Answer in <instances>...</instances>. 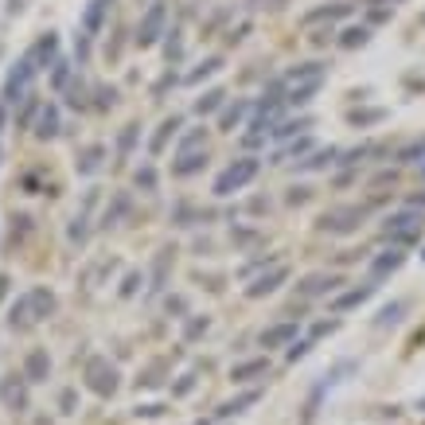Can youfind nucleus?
<instances>
[{
  "instance_id": "f257e3e1",
  "label": "nucleus",
  "mask_w": 425,
  "mask_h": 425,
  "mask_svg": "<svg viewBox=\"0 0 425 425\" xmlns=\"http://www.w3.org/2000/svg\"><path fill=\"white\" fill-rule=\"evenodd\" d=\"M55 308H59V297H55V289L36 285V289L20 293L12 304H8V328H12V332H31L36 324L51 320Z\"/></svg>"
},
{
  "instance_id": "f03ea898",
  "label": "nucleus",
  "mask_w": 425,
  "mask_h": 425,
  "mask_svg": "<svg viewBox=\"0 0 425 425\" xmlns=\"http://www.w3.org/2000/svg\"><path fill=\"white\" fill-rule=\"evenodd\" d=\"M257 172H262V160H257V156H238V160H230L211 183L215 199H230V195H238V191H246L250 183L257 180Z\"/></svg>"
},
{
  "instance_id": "7ed1b4c3",
  "label": "nucleus",
  "mask_w": 425,
  "mask_h": 425,
  "mask_svg": "<svg viewBox=\"0 0 425 425\" xmlns=\"http://www.w3.org/2000/svg\"><path fill=\"white\" fill-rule=\"evenodd\" d=\"M421 230H425V211H418V207H410V203L382 219V238H386L390 246H414L421 238Z\"/></svg>"
},
{
  "instance_id": "20e7f679",
  "label": "nucleus",
  "mask_w": 425,
  "mask_h": 425,
  "mask_svg": "<svg viewBox=\"0 0 425 425\" xmlns=\"http://www.w3.org/2000/svg\"><path fill=\"white\" fill-rule=\"evenodd\" d=\"M363 219H367V207L336 203V207H328V211L316 219V230H320V235H332V238H347V235H359Z\"/></svg>"
},
{
  "instance_id": "39448f33",
  "label": "nucleus",
  "mask_w": 425,
  "mask_h": 425,
  "mask_svg": "<svg viewBox=\"0 0 425 425\" xmlns=\"http://www.w3.org/2000/svg\"><path fill=\"white\" fill-rule=\"evenodd\" d=\"M164 36H168V4H164V0H153V4L140 12L137 31H133V43H137L140 51H148V47H156Z\"/></svg>"
},
{
  "instance_id": "423d86ee",
  "label": "nucleus",
  "mask_w": 425,
  "mask_h": 425,
  "mask_svg": "<svg viewBox=\"0 0 425 425\" xmlns=\"http://www.w3.org/2000/svg\"><path fill=\"white\" fill-rule=\"evenodd\" d=\"M82 379H86V390H94L98 398H113L121 386V374L106 355H90L86 367H82Z\"/></svg>"
},
{
  "instance_id": "0eeeda50",
  "label": "nucleus",
  "mask_w": 425,
  "mask_h": 425,
  "mask_svg": "<svg viewBox=\"0 0 425 425\" xmlns=\"http://www.w3.org/2000/svg\"><path fill=\"white\" fill-rule=\"evenodd\" d=\"M36 74H39V66L31 63V55H24V59L16 63L12 71H8V78H4V94H0V98H4L8 106H20L24 98L31 94V82H36Z\"/></svg>"
},
{
  "instance_id": "6e6552de",
  "label": "nucleus",
  "mask_w": 425,
  "mask_h": 425,
  "mask_svg": "<svg viewBox=\"0 0 425 425\" xmlns=\"http://www.w3.org/2000/svg\"><path fill=\"white\" fill-rule=\"evenodd\" d=\"M344 285H347L344 273H336V270H316V273H308L301 285H297V293H301L304 301H328V297H336Z\"/></svg>"
},
{
  "instance_id": "1a4fd4ad",
  "label": "nucleus",
  "mask_w": 425,
  "mask_h": 425,
  "mask_svg": "<svg viewBox=\"0 0 425 425\" xmlns=\"http://www.w3.org/2000/svg\"><path fill=\"white\" fill-rule=\"evenodd\" d=\"M406 265V246H386V250H379V254L367 262V281H386V277H394L398 270Z\"/></svg>"
},
{
  "instance_id": "9d476101",
  "label": "nucleus",
  "mask_w": 425,
  "mask_h": 425,
  "mask_svg": "<svg viewBox=\"0 0 425 425\" xmlns=\"http://www.w3.org/2000/svg\"><path fill=\"white\" fill-rule=\"evenodd\" d=\"M289 281V265L285 262H277V265H270L265 273H257V277H250L246 281V297L250 301H262V297H273L281 285Z\"/></svg>"
},
{
  "instance_id": "9b49d317",
  "label": "nucleus",
  "mask_w": 425,
  "mask_h": 425,
  "mask_svg": "<svg viewBox=\"0 0 425 425\" xmlns=\"http://www.w3.org/2000/svg\"><path fill=\"white\" fill-rule=\"evenodd\" d=\"M207 160H211L207 145L180 148V153H172V176H176V180H191V176H199V172L207 168Z\"/></svg>"
},
{
  "instance_id": "f8f14e48",
  "label": "nucleus",
  "mask_w": 425,
  "mask_h": 425,
  "mask_svg": "<svg viewBox=\"0 0 425 425\" xmlns=\"http://www.w3.org/2000/svg\"><path fill=\"white\" fill-rule=\"evenodd\" d=\"M94 199H98V188H90L82 211H74L71 227H66V242H71V246H86V242H90V230H94V227H90V222H94V219H90V211H94Z\"/></svg>"
},
{
  "instance_id": "ddd939ff",
  "label": "nucleus",
  "mask_w": 425,
  "mask_h": 425,
  "mask_svg": "<svg viewBox=\"0 0 425 425\" xmlns=\"http://www.w3.org/2000/svg\"><path fill=\"white\" fill-rule=\"evenodd\" d=\"M374 281H363V285H355V289H339L336 297H328V308L336 316H344V312H352V308H363L367 301H371V293H374Z\"/></svg>"
},
{
  "instance_id": "4468645a",
  "label": "nucleus",
  "mask_w": 425,
  "mask_h": 425,
  "mask_svg": "<svg viewBox=\"0 0 425 425\" xmlns=\"http://www.w3.org/2000/svg\"><path fill=\"white\" fill-rule=\"evenodd\" d=\"M129 211H133V195H129V191H110V199H106L102 215H98V227H102V230L121 227V222L129 219Z\"/></svg>"
},
{
  "instance_id": "2eb2a0df",
  "label": "nucleus",
  "mask_w": 425,
  "mask_h": 425,
  "mask_svg": "<svg viewBox=\"0 0 425 425\" xmlns=\"http://www.w3.org/2000/svg\"><path fill=\"white\" fill-rule=\"evenodd\" d=\"M250 113H254V102L250 98H235L219 110V133H238L250 125Z\"/></svg>"
},
{
  "instance_id": "dca6fc26",
  "label": "nucleus",
  "mask_w": 425,
  "mask_h": 425,
  "mask_svg": "<svg viewBox=\"0 0 425 425\" xmlns=\"http://www.w3.org/2000/svg\"><path fill=\"white\" fill-rule=\"evenodd\" d=\"M352 0H328V4H320V8H308V12L301 16L304 20V28H316V24H336V20H347L352 16Z\"/></svg>"
},
{
  "instance_id": "f3484780",
  "label": "nucleus",
  "mask_w": 425,
  "mask_h": 425,
  "mask_svg": "<svg viewBox=\"0 0 425 425\" xmlns=\"http://www.w3.org/2000/svg\"><path fill=\"white\" fill-rule=\"evenodd\" d=\"M297 336H301V320H277V324L257 332V344L262 347H289Z\"/></svg>"
},
{
  "instance_id": "a211bd4d",
  "label": "nucleus",
  "mask_w": 425,
  "mask_h": 425,
  "mask_svg": "<svg viewBox=\"0 0 425 425\" xmlns=\"http://www.w3.org/2000/svg\"><path fill=\"white\" fill-rule=\"evenodd\" d=\"M106 160H110V148L106 145H82L78 156H74V172L78 176H98L106 168Z\"/></svg>"
},
{
  "instance_id": "6ab92c4d",
  "label": "nucleus",
  "mask_w": 425,
  "mask_h": 425,
  "mask_svg": "<svg viewBox=\"0 0 425 425\" xmlns=\"http://www.w3.org/2000/svg\"><path fill=\"white\" fill-rule=\"evenodd\" d=\"M31 133H36L39 140H55L63 133V113H59V106L55 102H47V106H39V113H36V125H31Z\"/></svg>"
},
{
  "instance_id": "aec40b11",
  "label": "nucleus",
  "mask_w": 425,
  "mask_h": 425,
  "mask_svg": "<svg viewBox=\"0 0 425 425\" xmlns=\"http://www.w3.org/2000/svg\"><path fill=\"white\" fill-rule=\"evenodd\" d=\"M110 4L113 0H90L86 8H82V20H78V28H82V36H102V28H106V16H110Z\"/></svg>"
},
{
  "instance_id": "412c9836",
  "label": "nucleus",
  "mask_w": 425,
  "mask_h": 425,
  "mask_svg": "<svg viewBox=\"0 0 425 425\" xmlns=\"http://www.w3.org/2000/svg\"><path fill=\"white\" fill-rule=\"evenodd\" d=\"M24 379L31 382V386H36V382H47L51 379V355L43 352V347H31L28 355H24Z\"/></svg>"
},
{
  "instance_id": "4be33fe9",
  "label": "nucleus",
  "mask_w": 425,
  "mask_h": 425,
  "mask_svg": "<svg viewBox=\"0 0 425 425\" xmlns=\"http://www.w3.org/2000/svg\"><path fill=\"white\" fill-rule=\"evenodd\" d=\"M180 133H183V118H180V113H168V118L156 125L153 140H148V153H153V156H160L164 148H168V140H176Z\"/></svg>"
},
{
  "instance_id": "5701e85b",
  "label": "nucleus",
  "mask_w": 425,
  "mask_h": 425,
  "mask_svg": "<svg viewBox=\"0 0 425 425\" xmlns=\"http://www.w3.org/2000/svg\"><path fill=\"white\" fill-rule=\"evenodd\" d=\"M28 386L31 382L24 379V374H8V382L0 386V402H4L8 410H28Z\"/></svg>"
},
{
  "instance_id": "b1692460",
  "label": "nucleus",
  "mask_w": 425,
  "mask_h": 425,
  "mask_svg": "<svg viewBox=\"0 0 425 425\" xmlns=\"http://www.w3.org/2000/svg\"><path fill=\"white\" fill-rule=\"evenodd\" d=\"M265 374H270V359H265V355H254V359H246V363H235V367H230V382H235V386L257 382V379H265Z\"/></svg>"
},
{
  "instance_id": "393cba45",
  "label": "nucleus",
  "mask_w": 425,
  "mask_h": 425,
  "mask_svg": "<svg viewBox=\"0 0 425 425\" xmlns=\"http://www.w3.org/2000/svg\"><path fill=\"white\" fill-rule=\"evenodd\" d=\"M172 254H176L172 246H164L160 254H156L153 270H148V297H160L164 289H168V265H172Z\"/></svg>"
},
{
  "instance_id": "a878e982",
  "label": "nucleus",
  "mask_w": 425,
  "mask_h": 425,
  "mask_svg": "<svg viewBox=\"0 0 425 425\" xmlns=\"http://www.w3.org/2000/svg\"><path fill=\"white\" fill-rule=\"evenodd\" d=\"M31 63L39 66V71H51L55 59H59V31H47V36H39V43L31 47Z\"/></svg>"
},
{
  "instance_id": "bb28decb",
  "label": "nucleus",
  "mask_w": 425,
  "mask_h": 425,
  "mask_svg": "<svg viewBox=\"0 0 425 425\" xmlns=\"http://www.w3.org/2000/svg\"><path fill=\"white\" fill-rule=\"evenodd\" d=\"M339 153H344V148H312V153L304 156V160H297L293 168L297 172H324V168H332V164H339Z\"/></svg>"
},
{
  "instance_id": "cd10ccee",
  "label": "nucleus",
  "mask_w": 425,
  "mask_h": 425,
  "mask_svg": "<svg viewBox=\"0 0 425 425\" xmlns=\"http://www.w3.org/2000/svg\"><path fill=\"white\" fill-rule=\"evenodd\" d=\"M324 90V78H312V82H293V86H285V102L293 106V110H304L308 102H312L316 94Z\"/></svg>"
},
{
  "instance_id": "c85d7f7f",
  "label": "nucleus",
  "mask_w": 425,
  "mask_h": 425,
  "mask_svg": "<svg viewBox=\"0 0 425 425\" xmlns=\"http://www.w3.org/2000/svg\"><path fill=\"white\" fill-rule=\"evenodd\" d=\"M140 145V121H129V125H121V133H118V140H113V156H118V164H125L133 156V148Z\"/></svg>"
},
{
  "instance_id": "c756f323",
  "label": "nucleus",
  "mask_w": 425,
  "mask_h": 425,
  "mask_svg": "<svg viewBox=\"0 0 425 425\" xmlns=\"http://www.w3.org/2000/svg\"><path fill=\"white\" fill-rule=\"evenodd\" d=\"M308 129H312V118H308V113H301V118H281V121L270 129V137H273V140H293V137H304Z\"/></svg>"
},
{
  "instance_id": "7c9ffc66",
  "label": "nucleus",
  "mask_w": 425,
  "mask_h": 425,
  "mask_svg": "<svg viewBox=\"0 0 425 425\" xmlns=\"http://www.w3.org/2000/svg\"><path fill=\"white\" fill-rule=\"evenodd\" d=\"M312 78H328V66L324 63H297L293 71L281 74V86H293V82H312Z\"/></svg>"
},
{
  "instance_id": "2f4dec72",
  "label": "nucleus",
  "mask_w": 425,
  "mask_h": 425,
  "mask_svg": "<svg viewBox=\"0 0 425 425\" xmlns=\"http://www.w3.org/2000/svg\"><path fill=\"white\" fill-rule=\"evenodd\" d=\"M222 55H207V59H199L195 63V71H188L183 74V86H199V82H207V78H215V74L222 71Z\"/></svg>"
},
{
  "instance_id": "473e14b6",
  "label": "nucleus",
  "mask_w": 425,
  "mask_h": 425,
  "mask_svg": "<svg viewBox=\"0 0 425 425\" xmlns=\"http://www.w3.org/2000/svg\"><path fill=\"white\" fill-rule=\"evenodd\" d=\"M133 183H137V191H145V195H156V191H160V172H156V164L140 160L137 168H133Z\"/></svg>"
},
{
  "instance_id": "72a5a7b5",
  "label": "nucleus",
  "mask_w": 425,
  "mask_h": 425,
  "mask_svg": "<svg viewBox=\"0 0 425 425\" xmlns=\"http://www.w3.org/2000/svg\"><path fill=\"white\" fill-rule=\"evenodd\" d=\"M312 148H316V145H312L308 137H301V140L293 137V140H285V145L277 148V160H273V164H297V160H304Z\"/></svg>"
},
{
  "instance_id": "f704fd0d",
  "label": "nucleus",
  "mask_w": 425,
  "mask_h": 425,
  "mask_svg": "<svg viewBox=\"0 0 425 425\" xmlns=\"http://www.w3.org/2000/svg\"><path fill=\"white\" fill-rule=\"evenodd\" d=\"M227 106V90H219V86H211V90H203V94L195 98V106L191 110L199 113V118H207V113H215V110H222Z\"/></svg>"
},
{
  "instance_id": "c9c22d12",
  "label": "nucleus",
  "mask_w": 425,
  "mask_h": 425,
  "mask_svg": "<svg viewBox=\"0 0 425 425\" xmlns=\"http://www.w3.org/2000/svg\"><path fill=\"white\" fill-rule=\"evenodd\" d=\"M336 43L344 47V51H355V47H367L371 43V28H367V24H359V28H344L336 36Z\"/></svg>"
},
{
  "instance_id": "e433bc0d",
  "label": "nucleus",
  "mask_w": 425,
  "mask_h": 425,
  "mask_svg": "<svg viewBox=\"0 0 425 425\" xmlns=\"http://www.w3.org/2000/svg\"><path fill=\"white\" fill-rule=\"evenodd\" d=\"M390 113L382 110V106H374V110H352L347 113V125H355V129H371V125H382Z\"/></svg>"
},
{
  "instance_id": "4c0bfd02",
  "label": "nucleus",
  "mask_w": 425,
  "mask_h": 425,
  "mask_svg": "<svg viewBox=\"0 0 425 425\" xmlns=\"http://www.w3.org/2000/svg\"><path fill=\"white\" fill-rule=\"evenodd\" d=\"M257 398H262V390H246V394L230 398V402L219 406V418H235V414H246V406H254Z\"/></svg>"
},
{
  "instance_id": "58836bf2",
  "label": "nucleus",
  "mask_w": 425,
  "mask_h": 425,
  "mask_svg": "<svg viewBox=\"0 0 425 425\" xmlns=\"http://www.w3.org/2000/svg\"><path fill=\"white\" fill-rule=\"evenodd\" d=\"M394 160L402 164V168H406V164H421V160H425V137L406 140V145L398 148V156H394Z\"/></svg>"
},
{
  "instance_id": "ea45409f",
  "label": "nucleus",
  "mask_w": 425,
  "mask_h": 425,
  "mask_svg": "<svg viewBox=\"0 0 425 425\" xmlns=\"http://www.w3.org/2000/svg\"><path fill=\"white\" fill-rule=\"evenodd\" d=\"M203 219H207V211H199V207H191V203H176V211H172L176 227H199Z\"/></svg>"
},
{
  "instance_id": "a19ab883",
  "label": "nucleus",
  "mask_w": 425,
  "mask_h": 425,
  "mask_svg": "<svg viewBox=\"0 0 425 425\" xmlns=\"http://www.w3.org/2000/svg\"><path fill=\"white\" fill-rule=\"evenodd\" d=\"M164 59H168V66H176L183 59V31L172 28L168 36H164Z\"/></svg>"
},
{
  "instance_id": "79ce46f5",
  "label": "nucleus",
  "mask_w": 425,
  "mask_h": 425,
  "mask_svg": "<svg viewBox=\"0 0 425 425\" xmlns=\"http://www.w3.org/2000/svg\"><path fill=\"white\" fill-rule=\"evenodd\" d=\"M402 312H406V301H390L374 316V328H394V324H402Z\"/></svg>"
},
{
  "instance_id": "37998d69",
  "label": "nucleus",
  "mask_w": 425,
  "mask_h": 425,
  "mask_svg": "<svg viewBox=\"0 0 425 425\" xmlns=\"http://www.w3.org/2000/svg\"><path fill=\"white\" fill-rule=\"evenodd\" d=\"M90 98H94V102H90V110L106 113L113 102H118V90H113V86H90Z\"/></svg>"
},
{
  "instance_id": "c03bdc74",
  "label": "nucleus",
  "mask_w": 425,
  "mask_h": 425,
  "mask_svg": "<svg viewBox=\"0 0 425 425\" xmlns=\"http://www.w3.org/2000/svg\"><path fill=\"white\" fill-rule=\"evenodd\" d=\"M140 285H148V277H145V273H140V270L125 273V281H121L118 297H121V301H129V297H137V293H140Z\"/></svg>"
},
{
  "instance_id": "a18cd8bd",
  "label": "nucleus",
  "mask_w": 425,
  "mask_h": 425,
  "mask_svg": "<svg viewBox=\"0 0 425 425\" xmlns=\"http://www.w3.org/2000/svg\"><path fill=\"white\" fill-rule=\"evenodd\" d=\"M281 257H273V254H265V257H254V262L250 265H242V270H238V277L242 281H250V277H257V270H270V265H277Z\"/></svg>"
},
{
  "instance_id": "49530a36",
  "label": "nucleus",
  "mask_w": 425,
  "mask_h": 425,
  "mask_svg": "<svg viewBox=\"0 0 425 425\" xmlns=\"http://www.w3.org/2000/svg\"><path fill=\"white\" fill-rule=\"evenodd\" d=\"M195 145H207V129H203V125H195V129L180 133V140H176V153H180V148H195Z\"/></svg>"
},
{
  "instance_id": "de8ad7c7",
  "label": "nucleus",
  "mask_w": 425,
  "mask_h": 425,
  "mask_svg": "<svg viewBox=\"0 0 425 425\" xmlns=\"http://www.w3.org/2000/svg\"><path fill=\"white\" fill-rule=\"evenodd\" d=\"M66 82H71V63L55 59V66H51V86L55 90H66Z\"/></svg>"
},
{
  "instance_id": "09e8293b",
  "label": "nucleus",
  "mask_w": 425,
  "mask_h": 425,
  "mask_svg": "<svg viewBox=\"0 0 425 425\" xmlns=\"http://www.w3.org/2000/svg\"><path fill=\"white\" fill-rule=\"evenodd\" d=\"M308 199H312V188H308V183H297V188H289L285 203H289V207H304Z\"/></svg>"
},
{
  "instance_id": "8fccbe9b",
  "label": "nucleus",
  "mask_w": 425,
  "mask_h": 425,
  "mask_svg": "<svg viewBox=\"0 0 425 425\" xmlns=\"http://www.w3.org/2000/svg\"><path fill=\"white\" fill-rule=\"evenodd\" d=\"M308 347H312V339H293V344H289V352H285V359H289V363L304 359V355H308Z\"/></svg>"
},
{
  "instance_id": "3c124183",
  "label": "nucleus",
  "mask_w": 425,
  "mask_h": 425,
  "mask_svg": "<svg viewBox=\"0 0 425 425\" xmlns=\"http://www.w3.org/2000/svg\"><path fill=\"white\" fill-rule=\"evenodd\" d=\"M207 328H211V316H195V320L188 324V339H199V336H207Z\"/></svg>"
},
{
  "instance_id": "603ef678",
  "label": "nucleus",
  "mask_w": 425,
  "mask_h": 425,
  "mask_svg": "<svg viewBox=\"0 0 425 425\" xmlns=\"http://www.w3.org/2000/svg\"><path fill=\"white\" fill-rule=\"evenodd\" d=\"M164 304H168V312H176V320H183V316H188V297L172 293V297H168V301H164Z\"/></svg>"
},
{
  "instance_id": "864d4df0",
  "label": "nucleus",
  "mask_w": 425,
  "mask_h": 425,
  "mask_svg": "<svg viewBox=\"0 0 425 425\" xmlns=\"http://www.w3.org/2000/svg\"><path fill=\"white\" fill-rule=\"evenodd\" d=\"M191 390H195V374H180V382L172 386V394L183 398V394H191Z\"/></svg>"
},
{
  "instance_id": "5fc2aeb1",
  "label": "nucleus",
  "mask_w": 425,
  "mask_h": 425,
  "mask_svg": "<svg viewBox=\"0 0 425 425\" xmlns=\"http://www.w3.org/2000/svg\"><path fill=\"white\" fill-rule=\"evenodd\" d=\"M59 410H63V414H74V410H78V394H74V390H63V394H59Z\"/></svg>"
},
{
  "instance_id": "6e6d98bb",
  "label": "nucleus",
  "mask_w": 425,
  "mask_h": 425,
  "mask_svg": "<svg viewBox=\"0 0 425 425\" xmlns=\"http://www.w3.org/2000/svg\"><path fill=\"white\" fill-rule=\"evenodd\" d=\"M312 43H316V47H324V43H336V31H332V24H328V28H320V31H316V36H312Z\"/></svg>"
},
{
  "instance_id": "4d7b16f0",
  "label": "nucleus",
  "mask_w": 425,
  "mask_h": 425,
  "mask_svg": "<svg viewBox=\"0 0 425 425\" xmlns=\"http://www.w3.org/2000/svg\"><path fill=\"white\" fill-rule=\"evenodd\" d=\"M406 203L418 207V211H425V191H421V195H414V199H406Z\"/></svg>"
},
{
  "instance_id": "13d9d810",
  "label": "nucleus",
  "mask_w": 425,
  "mask_h": 425,
  "mask_svg": "<svg viewBox=\"0 0 425 425\" xmlns=\"http://www.w3.org/2000/svg\"><path fill=\"white\" fill-rule=\"evenodd\" d=\"M371 4H390L394 8V4H406V0H371Z\"/></svg>"
},
{
  "instance_id": "bf43d9fd",
  "label": "nucleus",
  "mask_w": 425,
  "mask_h": 425,
  "mask_svg": "<svg viewBox=\"0 0 425 425\" xmlns=\"http://www.w3.org/2000/svg\"><path fill=\"white\" fill-rule=\"evenodd\" d=\"M8 293V277H0V297H4Z\"/></svg>"
},
{
  "instance_id": "052dcab7",
  "label": "nucleus",
  "mask_w": 425,
  "mask_h": 425,
  "mask_svg": "<svg viewBox=\"0 0 425 425\" xmlns=\"http://www.w3.org/2000/svg\"><path fill=\"white\" fill-rule=\"evenodd\" d=\"M418 168H421V180H425V160H421V164H418Z\"/></svg>"
}]
</instances>
